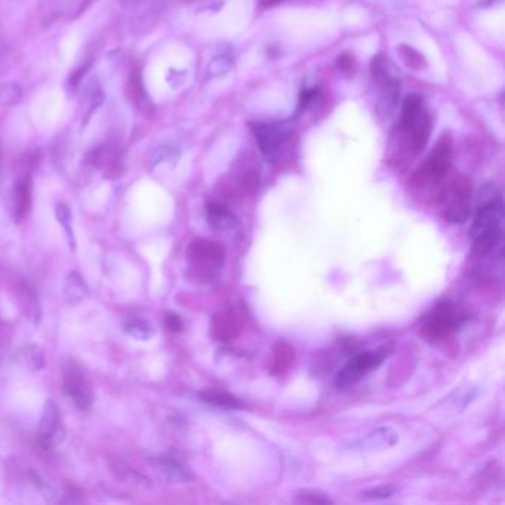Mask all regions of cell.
I'll return each instance as SVG.
<instances>
[{"label":"cell","mask_w":505,"mask_h":505,"mask_svg":"<svg viewBox=\"0 0 505 505\" xmlns=\"http://www.w3.org/2000/svg\"><path fill=\"white\" fill-rule=\"evenodd\" d=\"M399 132L406 154L412 159L427 146L431 134V117L424 100L410 93L403 101Z\"/></svg>","instance_id":"obj_1"},{"label":"cell","mask_w":505,"mask_h":505,"mask_svg":"<svg viewBox=\"0 0 505 505\" xmlns=\"http://www.w3.org/2000/svg\"><path fill=\"white\" fill-rule=\"evenodd\" d=\"M504 207L499 196L484 202L472 218L470 236L479 257H489L501 248Z\"/></svg>","instance_id":"obj_2"},{"label":"cell","mask_w":505,"mask_h":505,"mask_svg":"<svg viewBox=\"0 0 505 505\" xmlns=\"http://www.w3.org/2000/svg\"><path fill=\"white\" fill-rule=\"evenodd\" d=\"M452 154V141L448 135H443L436 146V149L429 156L418 170L414 173L412 184L419 188L434 187L443 181L449 170V162Z\"/></svg>","instance_id":"obj_3"},{"label":"cell","mask_w":505,"mask_h":505,"mask_svg":"<svg viewBox=\"0 0 505 505\" xmlns=\"http://www.w3.org/2000/svg\"><path fill=\"white\" fill-rule=\"evenodd\" d=\"M443 218L451 224H464L471 209V184L467 178H455L441 197Z\"/></svg>","instance_id":"obj_4"},{"label":"cell","mask_w":505,"mask_h":505,"mask_svg":"<svg viewBox=\"0 0 505 505\" xmlns=\"http://www.w3.org/2000/svg\"><path fill=\"white\" fill-rule=\"evenodd\" d=\"M387 349H378L373 352H365L359 353L354 357H352L347 365L338 372L335 378V384L338 388H349L356 385L363 376L368 372L376 369L384 361V359L388 356Z\"/></svg>","instance_id":"obj_5"},{"label":"cell","mask_w":505,"mask_h":505,"mask_svg":"<svg viewBox=\"0 0 505 505\" xmlns=\"http://www.w3.org/2000/svg\"><path fill=\"white\" fill-rule=\"evenodd\" d=\"M461 323V314L452 303H441L424 320L422 335L429 339H445Z\"/></svg>","instance_id":"obj_6"},{"label":"cell","mask_w":505,"mask_h":505,"mask_svg":"<svg viewBox=\"0 0 505 505\" xmlns=\"http://www.w3.org/2000/svg\"><path fill=\"white\" fill-rule=\"evenodd\" d=\"M252 132L258 143V147L267 161H276L280 157V153L285 149L291 131L280 123H265L254 122L250 123Z\"/></svg>","instance_id":"obj_7"},{"label":"cell","mask_w":505,"mask_h":505,"mask_svg":"<svg viewBox=\"0 0 505 505\" xmlns=\"http://www.w3.org/2000/svg\"><path fill=\"white\" fill-rule=\"evenodd\" d=\"M399 441V433L390 425H383L366 434L350 439L341 445V451L345 452H381L393 448Z\"/></svg>","instance_id":"obj_8"},{"label":"cell","mask_w":505,"mask_h":505,"mask_svg":"<svg viewBox=\"0 0 505 505\" xmlns=\"http://www.w3.org/2000/svg\"><path fill=\"white\" fill-rule=\"evenodd\" d=\"M66 396L82 410H88L93 403V390L86 381L83 373L74 365L64 369V381H62Z\"/></svg>","instance_id":"obj_9"},{"label":"cell","mask_w":505,"mask_h":505,"mask_svg":"<svg viewBox=\"0 0 505 505\" xmlns=\"http://www.w3.org/2000/svg\"><path fill=\"white\" fill-rule=\"evenodd\" d=\"M64 439V427L59 415L58 406L50 400L46 402L40 424H39V441L43 448H51Z\"/></svg>","instance_id":"obj_10"},{"label":"cell","mask_w":505,"mask_h":505,"mask_svg":"<svg viewBox=\"0 0 505 505\" xmlns=\"http://www.w3.org/2000/svg\"><path fill=\"white\" fill-rule=\"evenodd\" d=\"M190 255L196 261V264L207 268V270H214V268H219L223 265L226 249L218 242L199 239L192 243Z\"/></svg>","instance_id":"obj_11"},{"label":"cell","mask_w":505,"mask_h":505,"mask_svg":"<svg viewBox=\"0 0 505 505\" xmlns=\"http://www.w3.org/2000/svg\"><path fill=\"white\" fill-rule=\"evenodd\" d=\"M154 467L157 472L161 475V477L168 483H173V484L188 483L193 479V475L188 471V468L181 461H178L177 458L169 455L156 456Z\"/></svg>","instance_id":"obj_12"},{"label":"cell","mask_w":505,"mask_h":505,"mask_svg":"<svg viewBox=\"0 0 505 505\" xmlns=\"http://www.w3.org/2000/svg\"><path fill=\"white\" fill-rule=\"evenodd\" d=\"M243 320L236 311H223L215 315L212 322V332L218 341L228 342L238 338L242 332Z\"/></svg>","instance_id":"obj_13"},{"label":"cell","mask_w":505,"mask_h":505,"mask_svg":"<svg viewBox=\"0 0 505 505\" xmlns=\"http://www.w3.org/2000/svg\"><path fill=\"white\" fill-rule=\"evenodd\" d=\"M207 216L209 226L218 231H228L238 226L236 215L219 202H209L207 204Z\"/></svg>","instance_id":"obj_14"},{"label":"cell","mask_w":505,"mask_h":505,"mask_svg":"<svg viewBox=\"0 0 505 505\" xmlns=\"http://www.w3.org/2000/svg\"><path fill=\"white\" fill-rule=\"evenodd\" d=\"M31 187H33V181H31L30 173H24L23 177L18 178L17 184L13 188V214L15 218L18 221L23 219L31 204Z\"/></svg>","instance_id":"obj_15"},{"label":"cell","mask_w":505,"mask_h":505,"mask_svg":"<svg viewBox=\"0 0 505 505\" xmlns=\"http://www.w3.org/2000/svg\"><path fill=\"white\" fill-rule=\"evenodd\" d=\"M64 298L66 301L71 306H79L82 304L85 299L89 298V288L86 285V281L83 280V277L71 272L66 281H64Z\"/></svg>","instance_id":"obj_16"},{"label":"cell","mask_w":505,"mask_h":505,"mask_svg":"<svg viewBox=\"0 0 505 505\" xmlns=\"http://www.w3.org/2000/svg\"><path fill=\"white\" fill-rule=\"evenodd\" d=\"M112 471L116 475V477L124 483H129L138 487H150L151 483L150 480L141 475L139 471L132 468L131 465L126 464L122 460H113L112 461Z\"/></svg>","instance_id":"obj_17"},{"label":"cell","mask_w":505,"mask_h":505,"mask_svg":"<svg viewBox=\"0 0 505 505\" xmlns=\"http://www.w3.org/2000/svg\"><path fill=\"white\" fill-rule=\"evenodd\" d=\"M295 352L285 341H277L273 345V371L276 373L285 372L294 361Z\"/></svg>","instance_id":"obj_18"},{"label":"cell","mask_w":505,"mask_h":505,"mask_svg":"<svg viewBox=\"0 0 505 505\" xmlns=\"http://www.w3.org/2000/svg\"><path fill=\"white\" fill-rule=\"evenodd\" d=\"M131 95L132 100L135 103V105L141 110V112H147V110H151V101L149 98V95L146 93L144 85H143V79H141V74L138 71H135L131 77Z\"/></svg>","instance_id":"obj_19"},{"label":"cell","mask_w":505,"mask_h":505,"mask_svg":"<svg viewBox=\"0 0 505 505\" xmlns=\"http://www.w3.org/2000/svg\"><path fill=\"white\" fill-rule=\"evenodd\" d=\"M397 54L403 61V64L410 70L421 71L422 69H425V66H427L425 57L421 52H418L415 48H412V46L400 45L397 48Z\"/></svg>","instance_id":"obj_20"},{"label":"cell","mask_w":505,"mask_h":505,"mask_svg":"<svg viewBox=\"0 0 505 505\" xmlns=\"http://www.w3.org/2000/svg\"><path fill=\"white\" fill-rule=\"evenodd\" d=\"M200 397L203 402L211 403L216 407H226V409L242 407V405L239 403L238 399L230 396V394H227L224 391H207V393H202Z\"/></svg>","instance_id":"obj_21"},{"label":"cell","mask_w":505,"mask_h":505,"mask_svg":"<svg viewBox=\"0 0 505 505\" xmlns=\"http://www.w3.org/2000/svg\"><path fill=\"white\" fill-rule=\"evenodd\" d=\"M124 332L138 341H149L154 335V329L147 320L132 319L124 325Z\"/></svg>","instance_id":"obj_22"},{"label":"cell","mask_w":505,"mask_h":505,"mask_svg":"<svg viewBox=\"0 0 505 505\" xmlns=\"http://www.w3.org/2000/svg\"><path fill=\"white\" fill-rule=\"evenodd\" d=\"M178 157H180V151L177 147H172V146H161V147H157L151 157H150V165L151 168H157V166H161L163 163H170V165H175L177 161H178Z\"/></svg>","instance_id":"obj_23"},{"label":"cell","mask_w":505,"mask_h":505,"mask_svg":"<svg viewBox=\"0 0 505 505\" xmlns=\"http://www.w3.org/2000/svg\"><path fill=\"white\" fill-rule=\"evenodd\" d=\"M23 98V89L18 83L6 82L0 85V107H11L18 104Z\"/></svg>","instance_id":"obj_24"},{"label":"cell","mask_w":505,"mask_h":505,"mask_svg":"<svg viewBox=\"0 0 505 505\" xmlns=\"http://www.w3.org/2000/svg\"><path fill=\"white\" fill-rule=\"evenodd\" d=\"M57 218H58V223L64 227L66 230V236H67V240H69V245H70V249H74V236H73V230H71V212L69 209L67 204L64 203H58L57 204Z\"/></svg>","instance_id":"obj_25"},{"label":"cell","mask_w":505,"mask_h":505,"mask_svg":"<svg viewBox=\"0 0 505 505\" xmlns=\"http://www.w3.org/2000/svg\"><path fill=\"white\" fill-rule=\"evenodd\" d=\"M231 69V61L226 57V55H218L215 57L208 66V76L211 77H218V76H224L230 71Z\"/></svg>","instance_id":"obj_26"},{"label":"cell","mask_w":505,"mask_h":505,"mask_svg":"<svg viewBox=\"0 0 505 505\" xmlns=\"http://www.w3.org/2000/svg\"><path fill=\"white\" fill-rule=\"evenodd\" d=\"M337 67L345 76H354L357 71V62L356 58L350 54H342L337 58Z\"/></svg>","instance_id":"obj_27"},{"label":"cell","mask_w":505,"mask_h":505,"mask_svg":"<svg viewBox=\"0 0 505 505\" xmlns=\"http://www.w3.org/2000/svg\"><path fill=\"white\" fill-rule=\"evenodd\" d=\"M396 492H397V489L393 487V486H378L375 489H371V491L363 492V498H368V499H387V498L393 497Z\"/></svg>","instance_id":"obj_28"},{"label":"cell","mask_w":505,"mask_h":505,"mask_svg":"<svg viewBox=\"0 0 505 505\" xmlns=\"http://www.w3.org/2000/svg\"><path fill=\"white\" fill-rule=\"evenodd\" d=\"M24 357L27 365L33 369H40L43 366V353L35 345L28 347V349L24 352Z\"/></svg>","instance_id":"obj_29"},{"label":"cell","mask_w":505,"mask_h":505,"mask_svg":"<svg viewBox=\"0 0 505 505\" xmlns=\"http://www.w3.org/2000/svg\"><path fill=\"white\" fill-rule=\"evenodd\" d=\"M165 323H166L168 329L172 330V332H181L182 330V322L180 319V315L175 313H166Z\"/></svg>","instance_id":"obj_30"},{"label":"cell","mask_w":505,"mask_h":505,"mask_svg":"<svg viewBox=\"0 0 505 505\" xmlns=\"http://www.w3.org/2000/svg\"><path fill=\"white\" fill-rule=\"evenodd\" d=\"M298 499L303 502H311V504H330L332 502L329 498L323 497L322 494H303V495H298Z\"/></svg>","instance_id":"obj_31"},{"label":"cell","mask_w":505,"mask_h":505,"mask_svg":"<svg viewBox=\"0 0 505 505\" xmlns=\"http://www.w3.org/2000/svg\"><path fill=\"white\" fill-rule=\"evenodd\" d=\"M281 2H285V0H260V6L261 8H273L276 5H280Z\"/></svg>","instance_id":"obj_32"}]
</instances>
